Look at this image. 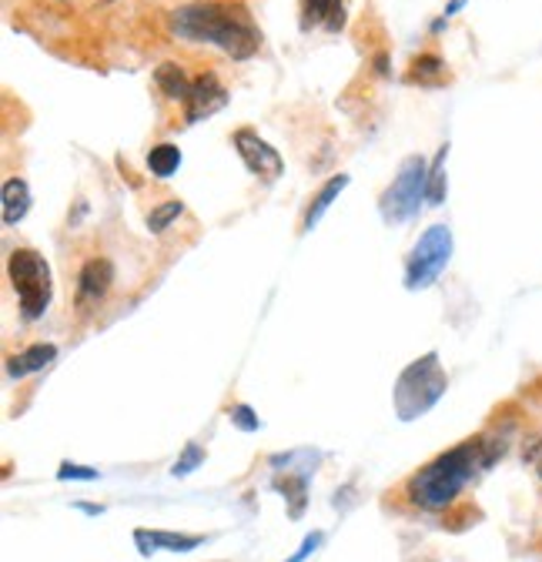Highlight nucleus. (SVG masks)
Segmentation results:
<instances>
[{
    "mask_svg": "<svg viewBox=\"0 0 542 562\" xmlns=\"http://www.w3.org/2000/svg\"><path fill=\"white\" fill-rule=\"evenodd\" d=\"M445 155H449V145H442L436 161L429 165V184H426V201L429 204H442L445 201Z\"/></svg>",
    "mask_w": 542,
    "mask_h": 562,
    "instance_id": "a211bd4d",
    "label": "nucleus"
},
{
    "mask_svg": "<svg viewBox=\"0 0 542 562\" xmlns=\"http://www.w3.org/2000/svg\"><path fill=\"white\" fill-rule=\"evenodd\" d=\"M449 75H445V64L436 57V54H419L416 60H413V70H409V81L413 85H426V88H436V85H442Z\"/></svg>",
    "mask_w": 542,
    "mask_h": 562,
    "instance_id": "dca6fc26",
    "label": "nucleus"
},
{
    "mask_svg": "<svg viewBox=\"0 0 542 562\" xmlns=\"http://www.w3.org/2000/svg\"><path fill=\"white\" fill-rule=\"evenodd\" d=\"M57 479H84V482H94V479H98V469L75 465V462H64V465L57 469Z\"/></svg>",
    "mask_w": 542,
    "mask_h": 562,
    "instance_id": "5701e85b",
    "label": "nucleus"
},
{
    "mask_svg": "<svg viewBox=\"0 0 542 562\" xmlns=\"http://www.w3.org/2000/svg\"><path fill=\"white\" fill-rule=\"evenodd\" d=\"M426 184H429V161L422 155H413L398 165V175L395 181L388 184V191L382 194V218L398 225V222H409L416 211H419V201L426 198Z\"/></svg>",
    "mask_w": 542,
    "mask_h": 562,
    "instance_id": "39448f33",
    "label": "nucleus"
},
{
    "mask_svg": "<svg viewBox=\"0 0 542 562\" xmlns=\"http://www.w3.org/2000/svg\"><path fill=\"white\" fill-rule=\"evenodd\" d=\"M228 415H232V426H238L241 432H258V429H261L258 415H255V412H251L248 405H235V408H232Z\"/></svg>",
    "mask_w": 542,
    "mask_h": 562,
    "instance_id": "4be33fe9",
    "label": "nucleus"
},
{
    "mask_svg": "<svg viewBox=\"0 0 542 562\" xmlns=\"http://www.w3.org/2000/svg\"><path fill=\"white\" fill-rule=\"evenodd\" d=\"M54 359H57V348H54V345H31V348L21 351V356H14V359L8 362V375H11V379L34 375V372L47 369Z\"/></svg>",
    "mask_w": 542,
    "mask_h": 562,
    "instance_id": "f8f14e48",
    "label": "nucleus"
},
{
    "mask_svg": "<svg viewBox=\"0 0 542 562\" xmlns=\"http://www.w3.org/2000/svg\"><path fill=\"white\" fill-rule=\"evenodd\" d=\"M235 148H238L245 168H248L251 175H258L261 181L271 184V181H279V178L285 175L282 155H279L275 148H271L264 137H258V131H251V127L235 131Z\"/></svg>",
    "mask_w": 542,
    "mask_h": 562,
    "instance_id": "0eeeda50",
    "label": "nucleus"
},
{
    "mask_svg": "<svg viewBox=\"0 0 542 562\" xmlns=\"http://www.w3.org/2000/svg\"><path fill=\"white\" fill-rule=\"evenodd\" d=\"M445 392V372L439 366V356L429 351L419 362H413L398 375L395 385V412L402 422H413L419 415H426Z\"/></svg>",
    "mask_w": 542,
    "mask_h": 562,
    "instance_id": "7ed1b4c3",
    "label": "nucleus"
},
{
    "mask_svg": "<svg viewBox=\"0 0 542 562\" xmlns=\"http://www.w3.org/2000/svg\"><path fill=\"white\" fill-rule=\"evenodd\" d=\"M111 281H114V268L108 258H91L81 274H78V308L81 312H91L111 289Z\"/></svg>",
    "mask_w": 542,
    "mask_h": 562,
    "instance_id": "1a4fd4ad",
    "label": "nucleus"
},
{
    "mask_svg": "<svg viewBox=\"0 0 542 562\" xmlns=\"http://www.w3.org/2000/svg\"><path fill=\"white\" fill-rule=\"evenodd\" d=\"M134 542H138L142 555H151L155 549H171V552H191L205 542V536H184V532H148L138 529L134 532Z\"/></svg>",
    "mask_w": 542,
    "mask_h": 562,
    "instance_id": "9b49d317",
    "label": "nucleus"
},
{
    "mask_svg": "<svg viewBox=\"0 0 542 562\" xmlns=\"http://www.w3.org/2000/svg\"><path fill=\"white\" fill-rule=\"evenodd\" d=\"M201 462H205V449H201L197 442H188V446H184V456H181V459L174 462V469H171V472H174V475L181 479V475L194 472V469H197Z\"/></svg>",
    "mask_w": 542,
    "mask_h": 562,
    "instance_id": "412c9836",
    "label": "nucleus"
},
{
    "mask_svg": "<svg viewBox=\"0 0 542 562\" xmlns=\"http://www.w3.org/2000/svg\"><path fill=\"white\" fill-rule=\"evenodd\" d=\"M148 168H151L155 178H171L181 168V151L174 145H158L148 155Z\"/></svg>",
    "mask_w": 542,
    "mask_h": 562,
    "instance_id": "f3484780",
    "label": "nucleus"
},
{
    "mask_svg": "<svg viewBox=\"0 0 542 562\" xmlns=\"http://www.w3.org/2000/svg\"><path fill=\"white\" fill-rule=\"evenodd\" d=\"M275 488H282L285 492V499H292V516L298 519L302 516V509H305V479L302 475H279L275 479Z\"/></svg>",
    "mask_w": 542,
    "mask_h": 562,
    "instance_id": "6ab92c4d",
    "label": "nucleus"
},
{
    "mask_svg": "<svg viewBox=\"0 0 542 562\" xmlns=\"http://www.w3.org/2000/svg\"><path fill=\"white\" fill-rule=\"evenodd\" d=\"M449 255H452V232L445 225H432L413 248L409 265H405V289L413 292L429 289L449 265Z\"/></svg>",
    "mask_w": 542,
    "mask_h": 562,
    "instance_id": "423d86ee",
    "label": "nucleus"
},
{
    "mask_svg": "<svg viewBox=\"0 0 542 562\" xmlns=\"http://www.w3.org/2000/svg\"><path fill=\"white\" fill-rule=\"evenodd\" d=\"M171 34L194 44H215L235 60H248L261 47V31L255 27L248 8L235 0H197L171 14Z\"/></svg>",
    "mask_w": 542,
    "mask_h": 562,
    "instance_id": "f03ea898",
    "label": "nucleus"
},
{
    "mask_svg": "<svg viewBox=\"0 0 542 562\" xmlns=\"http://www.w3.org/2000/svg\"><path fill=\"white\" fill-rule=\"evenodd\" d=\"M8 271H11V285L21 299V315L27 322L41 318L50 305V268L44 255L31 248H18L8 261Z\"/></svg>",
    "mask_w": 542,
    "mask_h": 562,
    "instance_id": "20e7f679",
    "label": "nucleus"
},
{
    "mask_svg": "<svg viewBox=\"0 0 542 562\" xmlns=\"http://www.w3.org/2000/svg\"><path fill=\"white\" fill-rule=\"evenodd\" d=\"M191 81H194V78H188V75H184V67L174 64V60H165V64L155 70V85L161 88V94L171 98V101H181V104H184V98H188V91H191Z\"/></svg>",
    "mask_w": 542,
    "mask_h": 562,
    "instance_id": "4468645a",
    "label": "nucleus"
},
{
    "mask_svg": "<svg viewBox=\"0 0 542 562\" xmlns=\"http://www.w3.org/2000/svg\"><path fill=\"white\" fill-rule=\"evenodd\" d=\"M181 211H184L181 201H165V204H158V207L151 211V215H148V228H151V232H165V228L181 215Z\"/></svg>",
    "mask_w": 542,
    "mask_h": 562,
    "instance_id": "aec40b11",
    "label": "nucleus"
},
{
    "mask_svg": "<svg viewBox=\"0 0 542 562\" xmlns=\"http://www.w3.org/2000/svg\"><path fill=\"white\" fill-rule=\"evenodd\" d=\"M349 188V175H335V178H328L321 188H318V194L312 198V207L305 211V222H302V232H312L315 225H318V218L325 215V211L331 207V201L342 194Z\"/></svg>",
    "mask_w": 542,
    "mask_h": 562,
    "instance_id": "ddd939ff",
    "label": "nucleus"
},
{
    "mask_svg": "<svg viewBox=\"0 0 542 562\" xmlns=\"http://www.w3.org/2000/svg\"><path fill=\"white\" fill-rule=\"evenodd\" d=\"M225 104H228V91H225V85L212 75V70H208V75H197V78L191 81L188 98H184V121H188V124L205 121V117L218 114Z\"/></svg>",
    "mask_w": 542,
    "mask_h": 562,
    "instance_id": "6e6552de",
    "label": "nucleus"
},
{
    "mask_svg": "<svg viewBox=\"0 0 542 562\" xmlns=\"http://www.w3.org/2000/svg\"><path fill=\"white\" fill-rule=\"evenodd\" d=\"M27 211H31V188H27V181L8 178L4 181V225L8 228L18 225L27 215Z\"/></svg>",
    "mask_w": 542,
    "mask_h": 562,
    "instance_id": "2eb2a0df",
    "label": "nucleus"
},
{
    "mask_svg": "<svg viewBox=\"0 0 542 562\" xmlns=\"http://www.w3.org/2000/svg\"><path fill=\"white\" fill-rule=\"evenodd\" d=\"M338 34L346 27V0H302V31Z\"/></svg>",
    "mask_w": 542,
    "mask_h": 562,
    "instance_id": "9d476101",
    "label": "nucleus"
},
{
    "mask_svg": "<svg viewBox=\"0 0 542 562\" xmlns=\"http://www.w3.org/2000/svg\"><path fill=\"white\" fill-rule=\"evenodd\" d=\"M503 442H486V439H468L449 452H442L439 459H432L429 465H422L405 492H409V499L419 506V509H429V513H442L449 509L459 492L476 479L483 469H489L499 456H503Z\"/></svg>",
    "mask_w": 542,
    "mask_h": 562,
    "instance_id": "f257e3e1",
    "label": "nucleus"
},
{
    "mask_svg": "<svg viewBox=\"0 0 542 562\" xmlns=\"http://www.w3.org/2000/svg\"><path fill=\"white\" fill-rule=\"evenodd\" d=\"M321 539H325L321 532H312V536H305L302 549H298V552H295V555H292L289 562H305V559H308V555H312V552H315V549L321 546Z\"/></svg>",
    "mask_w": 542,
    "mask_h": 562,
    "instance_id": "b1692460",
    "label": "nucleus"
}]
</instances>
